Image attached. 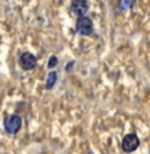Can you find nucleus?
<instances>
[{
  "instance_id": "obj_1",
  "label": "nucleus",
  "mask_w": 150,
  "mask_h": 154,
  "mask_svg": "<svg viewBox=\"0 0 150 154\" xmlns=\"http://www.w3.org/2000/svg\"><path fill=\"white\" fill-rule=\"evenodd\" d=\"M76 32L81 36H89L93 35L94 28H93V21L88 17V16H80L76 21Z\"/></svg>"
},
{
  "instance_id": "obj_2",
  "label": "nucleus",
  "mask_w": 150,
  "mask_h": 154,
  "mask_svg": "<svg viewBox=\"0 0 150 154\" xmlns=\"http://www.w3.org/2000/svg\"><path fill=\"white\" fill-rule=\"evenodd\" d=\"M21 128V117L17 114H11L4 120V129L8 134H16Z\"/></svg>"
},
{
  "instance_id": "obj_3",
  "label": "nucleus",
  "mask_w": 150,
  "mask_h": 154,
  "mask_svg": "<svg viewBox=\"0 0 150 154\" xmlns=\"http://www.w3.org/2000/svg\"><path fill=\"white\" fill-rule=\"evenodd\" d=\"M138 145H139V140L134 133L127 134V136H125L122 140V150L125 153L134 152L137 147H138Z\"/></svg>"
},
{
  "instance_id": "obj_4",
  "label": "nucleus",
  "mask_w": 150,
  "mask_h": 154,
  "mask_svg": "<svg viewBox=\"0 0 150 154\" xmlns=\"http://www.w3.org/2000/svg\"><path fill=\"white\" fill-rule=\"evenodd\" d=\"M19 64L24 70H31L37 65V59L36 56H33L29 52H24L20 54V59H19Z\"/></svg>"
},
{
  "instance_id": "obj_5",
  "label": "nucleus",
  "mask_w": 150,
  "mask_h": 154,
  "mask_svg": "<svg viewBox=\"0 0 150 154\" xmlns=\"http://www.w3.org/2000/svg\"><path fill=\"white\" fill-rule=\"evenodd\" d=\"M89 9V4L87 0H73L72 2V11L78 16H87Z\"/></svg>"
},
{
  "instance_id": "obj_6",
  "label": "nucleus",
  "mask_w": 150,
  "mask_h": 154,
  "mask_svg": "<svg viewBox=\"0 0 150 154\" xmlns=\"http://www.w3.org/2000/svg\"><path fill=\"white\" fill-rule=\"evenodd\" d=\"M56 80H57V73L51 72L49 75H48V79H47V89H52L53 85L56 84Z\"/></svg>"
},
{
  "instance_id": "obj_7",
  "label": "nucleus",
  "mask_w": 150,
  "mask_h": 154,
  "mask_svg": "<svg viewBox=\"0 0 150 154\" xmlns=\"http://www.w3.org/2000/svg\"><path fill=\"white\" fill-rule=\"evenodd\" d=\"M133 2H134V0H121V2H120V8L121 9H129V8H132Z\"/></svg>"
},
{
  "instance_id": "obj_8",
  "label": "nucleus",
  "mask_w": 150,
  "mask_h": 154,
  "mask_svg": "<svg viewBox=\"0 0 150 154\" xmlns=\"http://www.w3.org/2000/svg\"><path fill=\"white\" fill-rule=\"evenodd\" d=\"M57 61H59V60H57V57H56V56H52V57L49 59V61H48V68H49V69H53V66H56Z\"/></svg>"
},
{
  "instance_id": "obj_9",
  "label": "nucleus",
  "mask_w": 150,
  "mask_h": 154,
  "mask_svg": "<svg viewBox=\"0 0 150 154\" xmlns=\"http://www.w3.org/2000/svg\"><path fill=\"white\" fill-rule=\"evenodd\" d=\"M72 65H73V63H69V64H68V68H66V70H68V72L72 69Z\"/></svg>"
}]
</instances>
